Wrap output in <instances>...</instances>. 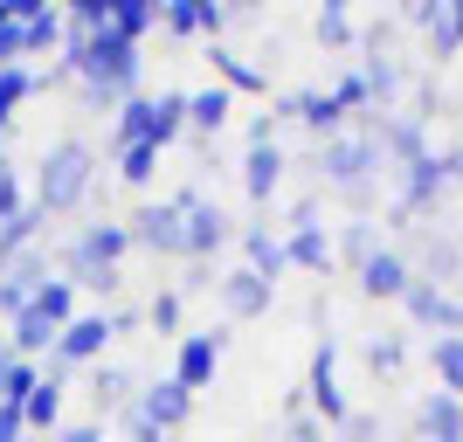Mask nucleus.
Wrapping results in <instances>:
<instances>
[{
  "mask_svg": "<svg viewBox=\"0 0 463 442\" xmlns=\"http://www.w3.org/2000/svg\"><path fill=\"white\" fill-rule=\"evenodd\" d=\"M90 180H97V153L83 138H56V146L35 159V208L42 214H70L83 193H90Z\"/></svg>",
  "mask_w": 463,
  "mask_h": 442,
  "instance_id": "1",
  "label": "nucleus"
},
{
  "mask_svg": "<svg viewBox=\"0 0 463 442\" xmlns=\"http://www.w3.org/2000/svg\"><path fill=\"white\" fill-rule=\"evenodd\" d=\"M311 166H318V180H326L332 193H360V187H373V180H381V146H373L367 132H339V138H326V146H318V159H311Z\"/></svg>",
  "mask_w": 463,
  "mask_h": 442,
  "instance_id": "2",
  "label": "nucleus"
},
{
  "mask_svg": "<svg viewBox=\"0 0 463 442\" xmlns=\"http://www.w3.org/2000/svg\"><path fill=\"white\" fill-rule=\"evenodd\" d=\"M305 408H311V415H318L326 428H339V422L353 415V408H346V394H339V339H332V332L318 339V346H311V373H305Z\"/></svg>",
  "mask_w": 463,
  "mask_h": 442,
  "instance_id": "3",
  "label": "nucleus"
},
{
  "mask_svg": "<svg viewBox=\"0 0 463 442\" xmlns=\"http://www.w3.org/2000/svg\"><path fill=\"white\" fill-rule=\"evenodd\" d=\"M174 208H180V221H187V256H194V263H214V249L235 235V229H229V214L214 208V201H201L194 187L174 193Z\"/></svg>",
  "mask_w": 463,
  "mask_h": 442,
  "instance_id": "4",
  "label": "nucleus"
},
{
  "mask_svg": "<svg viewBox=\"0 0 463 442\" xmlns=\"http://www.w3.org/2000/svg\"><path fill=\"white\" fill-rule=\"evenodd\" d=\"M111 339H118L111 311H77V318L56 332V366H90V360H104V346H111Z\"/></svg>",
  "mask_w": 463,
  "mask_h": 442,
  "instance_id": "5",
  "label": "nucleus"
},
{
  "mask_svg": "<svg viewBox=\"0 0 463 442\" xmlns=\"http://www.w3.org/2000/svg\"><path fill=\"white\" fill-rule=\"evenodd\" d=\"M125 249H132V229H125V221H90V229L62 249V269H118Z\"/></svg>",
  "mask_w": 463,
  "mask_h": 442,
  "instance_id": "6",
  "label": "nucleus"
},
{
  "mask_svg": "<svg viewBox=\"0 0 463 442\" xmlns=\"http://www.w3.org/2000/svg\"><path fill=\"white\" fill-rule=\"evenodd\" d=\"M132 249H153V256H187V221H180L174 201H153V208H138L132 221Z\"/></svg>",
  "mask_w": 463,
  "mask_h": 442,
  "instance_id": "7",
  "label": "nucleus"
},
{
  "mask_svg": "<svg viewBox=\"0 0 463 442\" xmlns=\"http://www.w3.org/2000/svg\"><path fill=\"white\" fill-rule=\"evenodd\" d=\"M49 284V249H28V256H14V263H0V311L7 318H21V311L35 305V290Z\"/></svg>",
  "mask_w": 463,
  "mask_h": 442,
  "instance_id": "8",
  "label": "nucleus"
},
{
  "mask_svg": "<svg viewBox=\"0 0 463 442\" xmlns=\"http://www.w3.org/2000/svg\"><path fill=\"white\" fill-rule=\"evenodd\" d=\"M402 305H408V318H415L422 332H436V339H457V332H463V305L449 297L443 284H422V277H415Z\"/></svg>",
  "mask_w": 463,
  "mask_h": 442,
  "instance_id": "9",
  "label": "nucleus"
},
{
  "mask_svg": "<svg viewBox=\"0 0 463 442\" xmlns=\"http://www.w3.org/2000/svg\"><path fill=\"white\" fill-rule=\"evenodd\" d=\"M222 353H229V332H180V353H174V381L187 387H208L214 366H222Z\"/></svg>",
  "mask_w": 463,
  "mask_h": 442,
  "instance_id": "10",
  "label": "nucleus"
},
{
  "mask_svg": "<svg viewBox=\"0 0 463 442\" xmlns=\"http://www.w3.org/2000/svg\"><path fill=\"white\" fill-rule=\"evenodd\" d=\"M132 415H138V422H153L159 436H174V428H180V422H187V415H194V394H187V387L174 381V373H166V381H153V387H138V401H132Z\"/></svg>",
  "mask_w": 463,
  "mask_h": 442,
  "instance_id": "11",
  "label": "nucleus"
},
{
  "mask_svg": "<svg viewBox=\"0 0 463 442\" xmlns=\"http://www.w3.org/2000/svg\"><path fill=\"white\" fill-rule=\"evenodd\" d=\"M277 118L311 125V132H318V146H326V138H339V125H346V104H339L332 90H290L284 104H277Z\"/></svg>",
  "mask_w": 463,
  "mask_h": 442,
  "instance_id": "12",
  "label": "nucleus"
},
{
  "mask_svg": "<svg viewBox=\"0 0 463 442\" xmlns=\"http://www.w3.org/2000/svg\"><path fill=\"white\" fill-rule=\"evenodd\" d=\"M132 401H138V373H132V366H118V360H97V373H90V408H97V422L125 415Z\"/></svg>",
  "mask_w": 463,
  "mask_h": 442,
  "instance_id": "13",
  "label": "nucleus"
},
{
  "mask_svg": "<svg viewBox=\"0 0 463 442\" xmlns=\"http://www.w3.org/2000/svg\"><path fill=\"white\" fill-rule=\"evenodd\" d=\"M214 290H222V311H229V318H263V311H270V297H277V284H270V277H256L250 263L229 269Z\"/></svg>",
  "mask_w": 463,
  "mask_h": 442,
  "instance_id": "14",
  "label": "nucleus"
},
{
  "mask_svg": "<svg viewBox=\"0 0 463 442\" xmlns=\"http://www.w3.org/2000/svg\"><path fill=\"white\" fill-rule=\"evenodd\" d=\"M415 442H463V401L429 387L422 408H415Z\"/></svg>",
  "mask_w": 463,
  "mask_h": 442,
  "instance_id": "15",
  "label": "nucleus"
},
{
  "mask_svg": "<svg viewBox=\"0 0 463 442\" xmlns=\"http://www.w3.org/2000/svg\"><path fill=\"white\" fill-rule=\"evenodd\" d=\"M353 277H360V290H367V297H408V284H415V269H408L402 249H373Z\"/></svg>",
  "mask_w": 463,
  "mask_h": 442,
  "instance_id": "16",
  "label": "nucleus"
},
{
  "mask_svg": "<svg viewBox=\"0 0 463 442\" xmlns=\"http://www.w3.org/2000/svg\"><path fill=\"white\" fill-rule=\"evenodd\" d=\"M62 42V14L49 0H21V62L42 56V49H56Z\"/></svg>",
  "mask_w": 463,
  "mask_h": 442,
  "instance_id": "17",
  "label": "nucleus"
},
{
  "mask_svg": "<svg viewBox=\"0 0 463 442\" xmlns=\"http://www.w3.org/2000/svg\"><path fill=\"white\" fill-rule=\"evenodd\" d=\"M284 263H298V269H332V235L318 229V221H290Z\"/></svg>",
  "mask_w": 463,
  "mask_h": 442,
  "instance_id": "18",
  "label": "nucleus"
},
{
  "mask_svg": "<svg viewBox=\"0 0 463 442\" xmlns=\"http://www.w3.org/2000/svg\"><path fill=\"white\" fill-rule=\"evenodd\" d=\"M242 187H250V201H270V193L284 187V153H277V146H250V159H242Z\"/></svg>",
  "mask_w": 463,
  "mask_h": 442,
  "instance_id": "19",
  "label": "nucleus"
},
{
  "mask_svg": "<svg viewBox=\"0 0 463 442\" xmlns=\"http://www.w3.org/2000/svg\"><path fill=\"white\" fill-rule=\"evenodd\" d=\"M229 104L235 97L214 83V90H194L187 97V132H201V138H222V125H229Z\"/></svg>",
  "mask_w": 463,
  "mask_h": 442,
  "instance_id": "20",
  "label": "nucleus"
},
{
  "mask_svg": "<svg viewBox=\"0 0 463 442\" xmlns=\"http://www.w3.org/2000/svg\"><path fill=\"white\" fill-rule=\"evenodd\" d=\"M242 256H250V269H256V277H270V284L290 269V263H284V242H277L263 221H250V229H242Z\"/></svg>",
  "mask_w": 463,
  "mask_h": 442,
  "instance_id": "21",
  "label": "nucleus"
},
{
  "mask_svg": "<svg viewBox=\"0 0 463 442\" xmlns=\"http://www.w3.org/2000/svg\"><path fill=\"white\" fill-rule=\"evenodd\" d=\"M21 422H28V428H56L62 422V381H56V366H49V373L35 381V394L21 401Z\"/></svg>",
  "mask_w": 463,
  "mask_h": 442,
  "instance_id": "22",
  "label": "nucleus"
},
{
  "mask_svg": "<svg viewBox=\"0 0 463 442\" xmlns=\"http://www.w3.org/2000/svg\"><path fill=\"white\" fill-rule=\"evenodd\" d=\"M111 138L118 146H153V97H125L111 118Z\"/></svg>",
  "mask_w": 463,
  "mask_h": 442,
  "instance_id": "23",
  "label": "nucleus"
},
{
  "mask_svg": "<svg viewBox=\"0 0 463 442\" xmlns=\"http://www.w3.org/2000/svg\"><path fill=\"white\" fill-rule=\"evenodd\" d=\"M42 221H49V214H42L35 201H28V208H21L14 221H0V263H14V256H28V249H35Z\"/></svg>",
  "mask_w": 463,
  "mask_h": 442,
  "instance_id": "24",
  "label": "nucleus"
},
{
  "mask_svg": "<svg viewBox=\"0 0 463 442\" xmlns=\"http://www.w3.org/2000/svg\"><path fill=\"white\" fill-rule=\"evenodd\" d=\"M208 62H214V77H222V90H229V97H235V90H263V83H270L256 62H242L235 49H222V42L208 49Z\"/></svg>",
  "mask_w": 463,
  "mask_h": 442,
  "instance_id": "25",
  "label": "nucleus"
},
{
  "mask_svg": "<svg viewBox=\"0 0 463 442\" xmlns=\"http://www.w3.org/2000/svg\"><path fill=\"white\" fill-rule=\"evenodd\" d=\"M180 132H187V90H159L153 97V146L166 153Z\"/></svg>",
  "mask_w": 463,
  "mask_h": 442,
  "instance_id": "26",
  "label": "nucleus"
},
{
  "mask_svg": "<svg viewBox=\"0 0 463 442\" xmlns=\"http://www.w3.org/2000/svg\"><path fill=\"white\" fill-rule=\"evenodd\" d=\"M35 311L42 318H49V325H70V318H77V284H70V277H49V284L35 290Z\"/></svg>",
  "mask_w": 463,
  "mask_h": 442,
  "instance_id": "27",
  "label": "nucleus"
},
{
  "mask_svg": "<svg viewBox=\"0 0 463 442\" xmlns=\"http://www.w3.org/2000/svg\"><path fill=\"white\" fill-rule=\"evenodd\" d=\"M28 353H56V325H49L35 305L14 318V360H28Z\"/></svg>",
  "mask_w": 463,
  "mask_h": 442,
  "instance_id": "28",
  "label": "nucleus"
},
{
  "mask_svg": "<svg viewBox=\"0 0 463 442\" xmlns=\"http://www.w3.org/2000/svg\"><path fill=\"white\" fill-rule=\"evenodd\" d=\"M429 366H436L443 394H457V401H463V332H457V339H436V346H429Z\"/></svg>",
  "mask_w": 463,
  "mask_h": 442,
  "instance_id": "29",
  "label": "nucleus"
},
{
  "mask_svg": "<svg viewBox=\"0 0 463 442\" xmlns=\"http://www.w3.org/2000/svg\"><path fill=\"white\" fill-rule=\"evenodd\" d=\"M153 21H159V0H111V28H118L125 42H138Z\"/></svg>",
  "mask_w": 463,
  "mask_h": 442,
  "instance_id": "30",
  "label": "nucleus"
},
{
  "mask_svg": "<svg viewBox=\"0 0 463 442\" xmlns=\"http://www.w3.org/2000/svg\"><path fill=\"white\" fill-rule=\"evenodd\" d=\"M457 49H463V0H449V7H443V21L429 28V56H436V62H449Z\"/></svg>",
  "mask_w": 463,
  "mask_h": 442,
  "instance_id": "31",
  "label": "nucleus"
},
{
  "mask_svg": "<svg viewBox=\"0 0 463 442\" xmlns=\"http://www.w3.org/2000/svg\"><path fill=\"white\" fill-rule=\"evenodd\" d=\"M0 70H28L21 62V0H0Z\"/></svg>",
  "mask_w": 463,
  "mask_h": 442,
  "instance_id": "32",
  "label": "nucleus"
},
{
  "mask_svg": "<svg viewBox=\"0 0 463 442\" xmlns=\"http://www.w3.org/2000/svg\"><path fill=\"white\" fill-rule=\"evenodd\" d=\"M311 35L326 42V49H346V42H353V14L339 7V0H326V7H318V21H311Z\"/></svg>",
  "mask_w": 463,
  "mask_h": 442,
  "instance_id": "33",
  "label": "nucleus"
},
{
  "mask_svg": "<svg viewBox=\"0 0 463 442\" xmlns=\"http://www.w3.org/2000/svg\"><path fill=\"white\" fill-rule=\"evenodd\" d=\"M153 174H159V146H118V180L146 187Z\"/></svg>",
  "mask_w": 463,
  "mask_h": 442,
  "instance_id": "34",
  "label": "nucleus"
},
{
  "mask_svg": "<svg viewBox=\"0 0 463 442\" xmlns=\"http://www.w3.org/2000/svg\"><path fill=\"white\" fill-rule=\"evenodd\" d=\"M146 325L159 339H180V290H153V305H146Z\"/></svg>",
  "mask_w": 463,
  "mask_h": 442,
  "instance_id": "35",
  "label": "nucleus"
},
{
  "mask_svg": "<svg viewBox=\"0 0 463 442\" xmlns=\"http://www.w3.org/2000/svg\"><path fill=\"white\" fill-rule=\"evenodd\" d=\"M35 90H42L35 70H0V118H14V104H21V97H35Z\"/></svg>",
  "mask_w": 463,
  "mask_h": 442,
  "instance_id": "36",
  "label": "nucleus"
},
{
  "mask_svg": "<svg viewBox=\"0 0 463 442\" xmlns=\"http://www.w3.org/2000/svg\"><path fill=\"white\" fill-rule=\"evenodd\" d=\"M381 249V235H373V221H346V235H339V256H346L353 269L367 263V256Z\"/></svg>",
  "mask_w": 463,
  "mask_h": 442,
  "instance_id": "37",
  "label": "nucleus"
},
{
  "mask_svg": "<svg viewBox=\"0 0 463 442\" xmlns=\"http://www.w3.org/2000/svg\"><path fill=\"white\" fill-rule=\"evenodd\" d=\"M290 428H284V442H326V422H318V415H311L305 408V394H290Z\"/></svg>",
  "mask_w": 463,
  "mask_h": 442,
  "instance_id": "38",
  "label": "nucleus"
},
{
  "mask_svg": "<svg viewBox=\"0 0 463 442\" xmlns=\"http://www.w3.org/2000/svg\"><path fill=\"white\" fill-rule=\"evenodd\" d=\"M159 28H166V35H201V0H166V7H159Z\"/></svg>",
  "mask_w": 463,
  "mask_h": 442,
  "instance_id": "39",
  "label": "nucleus"
},
{
  "mask_svg": "<svg viewBox=\"0 0 463 442\" xmlns=\"http://www.w3.org/2000/svg\"><path fill=\"white\" fill-rule=\"evenodd\" d=\"M402 360H408V346H402V339H394V332H387V339H373V346H367V366H373V373H381V381H394V373H402Z\"/></svg>",
  "mask_w": 463,
  "mask_h": 442,
  "instance_id": "40",
  "label": "nucleus"
},
{
  "mask_svg": "<svg viewBox=\"0 0 463 442\" xmlns=\"http://www.w3.org/2000/svg\"><path fill=\"white\" fill-rule=\"evenodd\" d=\"M457 269H463V249L449 242V235H429V277H457ZM429 277H422V284H429Z\"/></svg>",
  "mask_w": 463,
  "mask_h": 442,
  "instance_id": "41",
  "label": "nucleus"
},
{
  "mask_svg": "<svg viewBox=\"0 0 463 442\" xmlns=\"http://www.w3.org/2000/svg\"><path fill=\"white\" fill-rule=\"evenodd\" d=\"M62 277H70V284H77V290H97V297H111V290L125 284L118 269H62Z\"/></svg>",
  "mask_w": 463,
  "mask_h": 442,
  "instance_id": "42",
  "label": "nucleus"
},
{
  "mask_svg": "<svg viewBox=\"0 0 463 442\" xmlns=\"http://www.w3.org/2000/svg\"><path fill=\"white\" fill-rule=\"evenodd\" d=\"M332 436H339V442H381V422H373V415H346Z\"/></svg>",
  "mask_w": 463,
  "mask_h": 442,
  "instance_id": "43",
  "label": "nucleus"
},
{
  "mask_svg": "<svg viewBox=\"0 0 463 442\" xmlns=\"http://www.w3.org/2000/svg\"><path fill=\"white\" fill-rule=\"evenodd\" d=\"M443 7H449V0H408V21H415V28H436Z\"/></svg>",
  "mask_w": 463,
  "mask_h": 442,
  "instance_id": "44",
  "label": "nucleus"
},
{
  "mask_svg": "<svg viewBox=\"0 0 463 442\" xmlns=\"http://www.w3.org/2000/svg\"><path fill=\"white\" fill-rule=\"evenodd\" d=\"M28 436V422H21V408L14 401H0V442H21Z\"/></svg>",
  "mask_w": 463,
  "mask_h": 442,
  "instance_id": "45",
  "label": "nucleus"
},
{
  "mask_svg": "<svg viewBox=\"0 0 463 442\" xmlns=\"http://www.w3.org/2000/svg\"><path fill=\"white\" fill-rule=\"evenodd\" d=\"M229 28V7L222 0H201V35H222Z\"/></svg>",
  "mask_w": 463,
  "mask_h": 442,
  "instance_id": "46",
  "label": "nucleus"
},
{
  "mask_svg": "<svg viewBox=\"0 0 463 442\" xmlns=\"http://www.w3.org/2000/svg\"><path fill=\"white\" fill-rule=\"evenodd\" d=\"M250 146H277V111L250 118Z\"/></svg>",
  "mask_w": 463,
  "mask_h": 442,
  "instance_id": "47",
  "label": "nucleus"
},
{
  "mask_svg": "<svg viewBox=\"0 0 463 442\" xmlns=\"http://www.w3.org/2000/svg\"><path fill=\"white\" fill-rule=\"evenodd\" d=\"M56 442H104V422H77V428H56Z\"/></svg>",
  "mask_w": 463,
  "mask_h": 442,
  "instance_id": "48",
  "label": "nucleus"
},
{
  "mask_svg": "<svg viewBox=\"0 0 463 442\" xmlns=\"http://www.w3.org/2000/svg\"><path fill=\"white\" fill-rule=\"evenodd\" d=\"M443 166H449V180H463V146H449V153H443Z\"/></svg>",
  "mask_w": 463,
  "mask_h": 442,
  "instance_id": "49",
  "label": "nucleus"
},
{
  "mask_svg": "<svg viewBox=\"0 0 463 442\" xmlns=\"http://www.w3.org/2000/svg\"><path fill=\"white\" fill-rule=\"evenodd\" d=\"M0 174H7V146H0Z\"/></svg>",
  "mask_w": 463,
  "mask_h": 442,
  "instance_id": "50",
  "label": "nucleus"
}]
</instances>
